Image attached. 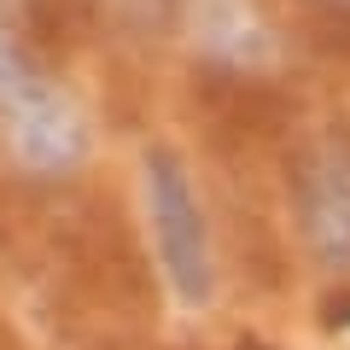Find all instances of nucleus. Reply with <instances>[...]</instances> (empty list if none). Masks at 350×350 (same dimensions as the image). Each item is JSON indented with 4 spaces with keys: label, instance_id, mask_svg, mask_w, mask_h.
Returning a JSON list of instances; mask_svg holds the SVG:
<instances>
[{
    "label": "nucleus",
    "instance_id": "1",
    "mask_svg": "<svg viewBox=\"0 0 350 350\" xmlns=\"http://www.w3.org/2000/svg\"><path fill=\"white\" fill-rule=\"evenodd\" d=\"M140 193H146V222H152V245H158L170 292L187 310L211 304V292H216L211 222H204V204L193 193L187 158L175 146H152L146 163H140Z\"/></svg>",
    "mask_w": 350,
    "mask_h": 350
},
{
    "label": "nucleus",
    "instance_id": "2",
    "mask_svg": "<svg viewBox=\"0 0 350 350\" xmlns=\"http://www.w3.org/2000/svg\"><path fill=\"white\" fill-rule=\"evenodd\" d=\"M298 228L327 275H350V123H333L292 163Z\"/></svg>",
    "mask_w": 350,
    "mask_h": 350
},
{
    "label": "nucleus",
    "instance_id": "3",
    "mask_svg": "<svg viewBox=\"0 0 350 350\" xmlns=\"http://www.w3.org/2000/svg\"><path fill=\"white\" fill-rule=\"evenodd\" d=\"M0 135H6V152L36 175H64L88 158V129L76 117V105L29 64L0 94Z\"/></svg>",
    "mask_w": 350,
    "mask_h": 350
},
{
    "label": "nucleus",
    "instance_id": "4",
    "mask_svg": "<svg viewBox=\"0 0 350 350\" xmlns=\"http://www.w3.org/2000/svg\"><path fill=\"white\" fill-rule=\"evenodd\" d=\"M321 327L350 333V292H345V298H327V304H321Z\"/></svg>",
    "mask_w": 350,
    "mask_h": 350
},
{
    "label": "nucleus",
    "instance_id": "5",
    "mask_svg": "<svg viewBox=\"0 0 350 350\" xmlns=\"http://www.w3.org/2000/svg\"><path fill=\"white\" fill-rule=\"evenodd\" d=\"M234 350H269V345H257V338H239V345Z\"/></svg>",
    "mask_w": 350,
    "mask_h": 350
}]
</instances>
